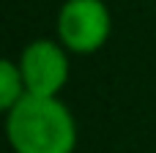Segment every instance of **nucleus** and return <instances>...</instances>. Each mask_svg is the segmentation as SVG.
<instances>
[{
    "mask_svg": "<svg viewBox=\"0 0 156 153\" xmlns=\"http://www.w3.org/2000/svg\"><path fill=\"white\" fill-rule=\"evenodd\" d=\"M58 41L74 55L99 52L110 33L112 16L104 0H66L58 11Z\"/></svg>",
    "mask_w": 156,
    "mask_h": 153,
    "instance_id": "nucleus-2",
    "label": "nucleus"
},
{
    "mask_svg": "<svg viewBox=\"0 0 156 153\" xmlns=\"http://www.w3.org/2000/svg\"><path fill=\"white\" fill-rule=\"evenodd\" d=\"M25 96H27V90H25V79H22L19 63H14L8 57L0 60V110L3 112L14 110Z\"/></svg>",
    "mask_w": 156,
    "mask_h": 153,
    "instance_id": "nucleus-4",
    "label": "nucleus"
},
{
    "mask_svg": "<svg viewBox=\"0 0 156 153\" xmlns=\"http://www.w3.org/2000/svg\"><path fill=\"white\" fill-rule=\"evenodd\" d=\"M5 137L14 153H74L77 123L60 99L25 96L5 112Z\"/></svg>",
    "mask_w": 156,
    "mask_h": 153,
    "instance_id": "nucleus-1",
    "label": "nucleus"
},
{
    "mask_svg": "<svg viewBox=\"0 0 156 153\" xmlns=\"http://www.w3.org/2000/svg\"><path fill=\"white\" fill-rule=\"evenodd\" d=\"M16 63H19L27 96L58 99V93L69 82V49L60 41L36 38L22 49Z\"/></svg>",
    "mask_w": 156,
    "mask_h": 153,
    "instance_id": "nucleus-3",
    "label": "nucleus"
}]
</instances>
